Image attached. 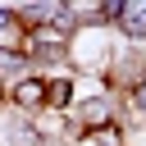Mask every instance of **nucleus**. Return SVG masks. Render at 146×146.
Wrapping results in <instances>:
<instances>
[{
	"label": "nucleus",
	"instance_id": "nucleus-1",
	"mask_svg": "<svg viewBox=\"0 0 146 146\" xmlns=\"http://www.w3.org/2000/svg\"><path fill=\"white\" fill-rule=\"evenodd\" d=\"M46 87H50V73H32V78H23L18 87H9V110H18V114H27V119H36V114H46Z\"/></svg>",
	"mask_w": 146,
	"mask_h": 146
},
{
	"label": "nucleus",
	"instance_id": "nucleus-2",
	"mask_svg": "<svg viewBox=\"0 0 146 146\" xmlns=\"http://www.w3.org/2000/svg\"><path fill=\"white\" fill-rule=\"evenodd\" d=\"M36 68H32V59L18 50V41H9V46H0V82H5V91L9 87H18L23 78H32ZM9 100V96H5Z\"/></svg>",
	"mask_w": 146,
	"mask_h": 146
},
{
	"label": "nucleus",
	"instance_id": "nucleus-3",
	"mask_svg": "<svg viewBox=\"0 0 146 146\" xmlns=\"http://www.w3.org/2000/svg\"><path fill=\"white\" fill-rule=\"evenodd\" d=\"M78 105V78L73 73H55L46 87V114H68Z\"/></svg>",
	"mask_w": 146,
	"mask_h": 146
},
{
	"label": "nucleus",
	"instance_id": "nucleus-4",
	"mask_svg": "<svg viewBox=\"0 0 146 146\" xmlns=\"http://www.w3.org/2000/svg\"><path fill=\"white\" fill-rule=\"evenodd\" d=\"M114 32L128 41V46H141L146 41V0H123V14L114 23Z\"/></svg>",
	"mask_w": 146,
	"mask_h": 146
},
{
	"label": "nucleus",
	"instance_id": "nucleus-5",
	"mask_svg": "<svg viewBox=\"0 0 146 146\" xmlns=\"http://www.w3.org/2000/svg\"><path fill=\"white\" fill-rule=\"evenodd\" d=\"M87 146H123V123H110V128H96L82 137Z\"/></svg>",
	"mask_w": 146,
	"mask_h": 146
},
{
	"label": "nucleus",
	"instance_id": "nucleus-6",
	"mask_svg": "<svg viewBox=\"0 0 146 146\" xmlns=\"http://www.w3.org/2000/svg\"><path fill=\"white\" fill-rule=\"evenodd\" d=\"M128 105H132V114H137V119H146V78L128 91Z\"/></svg>",
	"mask_w": 146,
	"mask_h": 146
},
{
	"label": "nucleus",
	"instance_id": "nucleus-7",
	"mask_svg": "<svg viewBox=\"0 0 146 146\" xmlns=\"http://www.w3.org/2000/svg\"><path fill=\"white\" fill-rule=\"evenodd\" d=\"M0 32H18V36H23V27H18V14H14V9H5V5H0Z\"/></svg>",
	"mask_w": 146,
	"mask_h": 146
}]
</instances>
